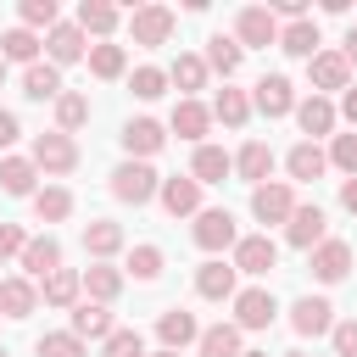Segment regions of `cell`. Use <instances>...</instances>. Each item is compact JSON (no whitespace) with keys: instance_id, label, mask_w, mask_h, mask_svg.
<instances>
[{"instance_id":"obj_11","label":"cell","mask_w":357,"mask_h":357,"mask_svg":"<svg viewBox=\"0 0 357 357\" xmlns=\"http://www.w3.org/2000/svg\"><path fill=\"white\" fill-rule=\"evenodd\" d=\"M45 50H50V67H73V61H84V56H89V45H84V28H78V22H56V28L45 33Z\"/></svg>"},{"instance_id":"obj_53","label":"cell","mask_w":357,"mask_h":357,"mask_svg":"<svg viewBox=\"0 0 357 357\" xmlns=\"http://www.w3.org/2000/svg\"><path fill=\"white\" fill-rule=\"evenodd\" d=\"M340 56H346V67H357V28H346V50Z\"/></svg>"},{"instance_id":"obj_2","label":"cell","mask_w":357,"mask_h":357,"mask_svg":"<svg viewBox=\"0 0 357 357\" xmlns=\"http://www.w3.org/2000/svg\"><path fill=\"white\" fill-rule=\"evenodd\" d=\"M234 45H240V50H268V45H279V17H273L268 6H245V11L234 17Z\"/></svg>"},{"instance_id":"obj_18","label":"cell","mask_w":357,"mask_h":357,"mask_svg":"<svg viewBox=\"0 0 357 357\" xmlns=\"http://www.w3.org/2000/svg\"><path fill=\"white\" fill-rule=\"evenodd\" d=\"M257 112H262V117H284V112H296V89H290L284 73L257 78Z\"/></svg>"},{"instance_id":"obj_45","label":"cell","mask_w":357,"mask_h":357,"mask_svg":"<svg viewBox=\"0 0 357 357\" xmlns=\"http://www.w3.org/2000/svg\"><path fill=\"white\" fill-rule=\"evenodd\" d=\"M128 89H134L139 100H156V95L167 89V73H162V67H134V78H128Z\"/></svg>"},{"instance_id":"obj_27","label":"cell","mask_w":357,"mask_h":357,"mask_svg":"<svg viewBox=\"0 0 357 357\" xmlns=\"http://www.w3.org/2000/svg\"><path fill=\"white\" fill-rule=\"evenodd\" d=\"M73 335H78V340H106V335H112V312H106L100 301H78V307H73Z\"/></svg>"},{"instance_id":"obj_52","label":"cell","mask_w":357,"mask_h":357,"mask_svg":"<svg viewBox=\"0 0 357 357\" xmlns=\"http://www.w3.org/2000/svg\"><path fill=\"white\" fill-rule=\"evenodd\" d=\"M340 206H346V212H357V178H346V184H340Z\"/></svg>"},{"instance_id":"obj_21","label":"cell","mask_w":357,"mask_h":357,"mask_svg":"<svg viewBox=\"0 0 357 357\" xmlns=\"http://www.w3.org/2000/svg\"><path fill=\"white\" fill-rule=\"evenodd\" d=\"M229 173H234V156L223 145H195V167H190L195 184H223Z\"/></svg>"},{"instance_id":"obj_3","label":"cell","mask_w":357,"mask_h":357,"mask_svg":"<svg viewBox=\"0 0 357 357\" xmlns=\"http://www.w3.org/2000/svg\"><path fill=\"white\" fill-rule=\"evenodd\" d=\"M39 173H73L78 167V145H73V134H61V128H50V134H39L33 139V156H28Z\"/></svg>"},{"instance_id":"obj_25","label":"cell","mask_w":357,"mask_h":357,"mask_svg":"<svg viewBox=\"0 0 357 357\" xmlns=\"http://www.w3.org/2000/svg\"><path fill=\"white\" fill-rule=\"evenodd\" d=\"M296 123H301V134H335V106L324 100V95H307V100H296Z\"/></svg>"},{"instance_id":"obj_19","label":"cell","mask_w":357,"mask_h":357,"mask_svg":"<svg viewBox=\"0 0 357 357\" xmlns=\"http://www.w3.org/2000/svg\"><path fill=\"white\" fill-rule=\"evenodd\" d=\"M33 307H39V290H33V279H22V273L0 279V318H28Z\"/></svg>"},{"instance_id":"obj_12","label":"cell","mask_w":357,"mask_h":357,"mask_svg":"<svg viewBox=\"0 0 357 357\" xmlns=\"http://www.w3.org/2000/svg\"><path fill=\"white\" fill-rule=\"evenodd\" d=\"M156 201H162L167 218H190V212H201V184H195L190 173H184V178H162Z\"/></svg>"},{"instance_id":"obj_48","label":"cell","mask_w":357,"mask_h":357,"mask_svg":"<svg viewBox=\"0 0 357 357\" xmlns=\"http://www.w3.org/2000/svg\"><path fill=\"white\" fill-rule=\"evenodd\" d=\"M329 340H335V357H357V318L335 324V329H329Z\"/></svg>"},{"instance_id":"obj_42","label":"cell","mask_w":357,"mask_h":357,"mask_svg":"<svg viewBox=\"0 0 357 357\" xmlns=\"http://www.w3.org/2000/svg\"><path fill=\"white\" fill-rule=\"evenodd\" d=\"M17 17H22V28H28V33H33V28H45V33H50V28L61 22V17H56V0H22V6H17Z\"/></svg>"},{"instance_id":"obj_24","label":"cell","mask_w":357,"mask_h":357,"mask_svg":"<svg viewBox=\"0 0 357 357\" xmlns=\"http://www.w3.org/2000/svg\"><path fill=\"white\" fill-rule=\"evenodd\" d=\"M22 95H28V100H56V95H61V67H50V61L22 67Z\"/></svg>"},{"instance_id":"obj_30","label":"cell","mask_w":357,"mask_h":357,"mask_svg":"<svg viewBox=\"0 0 357 357\" xmlns=\"http://www.w3.org/2000/svg\"><path fill=\"white\" fill-rule=\"evenodd\" d=\"M195 351H201V357H240L245 346H240V329H234V324H212V329H201Z\"/></svg>"},{"instance_id":"obj_1","label":"cell","mask_w":357,"mask_h":357,"mask_svg":"<svg viewBox=\"0 0 357 357\" xmlns=\"http://www.w3.org/2000/svg\"><path fill=\"white\" fill-rule=\"evenodd\" d=\"M156 190H162V178H156V167H151V162H123V167H112V195H117V201L145 206Z\"/></svg>"},{"instance_id":"obj_41","label":"cell","mask_w":357,"mask_h":357,"mask_svg":"<svg viewBox=\"0 0 357 357\" xmlns=\"http://www.w3.org/2000/svg\"><path fill=\"white\" fill-rule=\"evenodd\" d=\"M212 117H218V123H229V128H245V117H251V100H245L240 89H218V100H212Z\"/></svg>"},{"instance_id":"obj_15","label":"cell","mask_w":357,"mask_h":357,"mask_svg":"<svg viewBox=\"0 0 357 357\" xmlns=\"http://www.w3.org/2000/svg\"><path fill=\"white\" fill-rule=\"evenodd\" d=\"M346 273H351V245H346V240H324V245H312V279L340 284Z\"/></svg>"},{"instance_id":"obj_56","label":"cell","mask_w":357,"mask_h":357,"mask_svg":"<svg viewBox=\"0 0 357 357\" xmlns=\"http://www.w3.org/2000/svg\"><path fill=\"white\" fill-rule=\"evenodd\" d=\"M0 84H6V61H0Z\"/></svg>"},{"instance_id":"obj_54","label":"cell","mask_w":357,"mask_h":357,"mask_svg":"<svg viewBox=\"0 0 357 357\" xmlns=\"http://www.w3.org/2000/svg\"><path fill=\"white\" fill-rule=\"evenodd\" d=\"M151 357H184V351H151Z\"/></svg>"},{"instance_id":"obj_5","label":"cell","mask_w":357,"mask_h":357,"mask_svg":"<svg viewBox=\"0 0 357 357\" xmlns=\"http://www.w3.org/2000/svg\"><path fill=\"white\" fill-rule=\"evenodd\" d=\"M240 234H234V212H223V206H206V212H195V245L201 251H229Z\"/></svg>"},{"instance_id":"obj_13","label":"cell","mask_w":357,"mask_h":357,"mask_svg":"<svg viewBox=\"0 0 357 357\" xmlns=\"http://www.w3.org/2000/svg\"><path fill=\"white\" fill-rule=\"evenodd\" d=\"M17 262H22V279H39V284H45V279L61 268V245H56L50 234H39V240H28V245H22V257H17Z\"/></svg>"},{"instance_id":"obj_22","label":"cell","mask_w":357,"mask_h":357,"mask_svg":"<svg viewBox=\"0 0 357 357\" xmlns=\"http://www.w3.org/2000/svg\"><path fill=\"white\" fill-rule=\"evenodd\" d=\"M206 128H212V112H206L201 100H178V106H173V134H178V139L206 145Z\"/></svg>"},{"instance_id":"obj_39","label":"cell","mask_w":357,"mask_h":357,"mask_svg":"<svg viewBox=\"0 0 357 357\" xmlns=\"http://www.w3.org/2000/svg\"><path fill=\"white\" fill-rule=\"evenodd\" d=\"M167 84H178V89H184V100H190V95L206 84V61H201V56H178V61L167 67Z\"/></svg>"},{"instance_id":"obj_58","label":"cell","mask_w":357,"mask_h":357,"mask_svg":"<svg viewBox=\"0 0 357 357\" xmlns=\"http://www.w3.org/2000/svg\"><path fill=\"white\" fill-rule=\"evenodd\" d=\"M0 357H11V351H6V346H0Z\"/></svg>"},{"instance_id":"obj_31","label":"cell","mask_w":357,"mask_h":357,"mask_svg":"<svg viewBox=\"0 0 357 357\" xmlns=\"http://www.w3.org/2000/svg\"><path fill=\"white\" fill-rule=\"evenodd\" d=\"M39 33H28V28H11V33H0V61H22V67H33L39 61Z\"/></svg>"},{"instance_id":"obj_34","label":"cell","mask_w":357,"mask_h":357,"mask_svg":"<svg viewBox=\"0 0 357 357\" xmlns=\"http://www.w3.org/2000/svg\"><path fill=\"white\" fill-rule=\"evenodd\" d=\"M84 251H89V257H117V251H123V229H117L112 218H95V223L84 229Z\"/></svg>"},{"instance_id":"obj_49","label":"cell","mask_w":357,"mask_h":357,"mask_svg":"<svg viewBox=\"0 0 357 357\" xmlns=\"http://www.w3.org/2000/svg\"><path fill=\"white\" fill-rule=\"evenodd\" d=\"M22 245H28L22 223H0V262H6V257H22Z\"/></svg>"},{"instance_id":"obj_32","label":"cell","mask_w":357,"mask_h":357,"mask_svg":"<svg viewBox=\"0 0 357 357\" xmlns=\"http://www.w3.org/2000/svg\"><path fill=\"white\" fill-rule=\"evenodd\" d=\"M240 56H245V50H240L234 39L212 33V39H206V56H201V61H206V73H223V78H234V73H240Z\"/></svg>"},{"instance_id":"obj_44","label":"cell","mask_w":357,"mask_h":357,"mask_svg":"<svg viewBox=\"0 0 357 357\" xmlns=\"http://www.w3.org/2000/svg\"><path fill=\"white\" fill-rule=\"evenodd\" d=\"M128 273L151 284V279L162 273V245H134V251H128Z\"/></svg>"},{"instance_id":"obj_43","label":"cell","mask_w":357,"mask_h":357,"mask_svg":"<svg viewBox=\"0 0 357 357\" xmlns=\"http://www.w3.org/2000/svg\"><path fill=\"white\" fill-rule=\"evenodd\" d=\"M33 351H39V357H84V340H78L73 329H56V335H39Z\"/></svg>"},{"instance_id":"obj_50","label":"cell","mask_w":357,"mask_h":357,"mask_svg":"<svg viewBox=\"0 0 357 357\" xmlns=\"http://www.w3.org/2000/svg\"><path fill=\"white\" fill-rule=\"evenodd\" d=\"M17 134H22L17 112H0V151H6V145H17Z\"/></svg>"},{"instance_id":"obj_38","label":"cell","mask_w":357,"mask_h":357,"mask_svg":"<svg viewBox=\"0 0 357 357\" xmlns=\"http://www.w3.org/2000/svg\"><path fill=\"white\" fill-rule=\"evenodd\" d=\"M78 28L106 39V33L117 28V6H106V0H84V6H78Z\"/></svg>"},{"instance_id":"obj_28","label":"cell","mask_w":357,"mask_h":357,"mask_svg":"<svg viewBox=\"0 0 357 357\" xmlns=\"http://www.w3.org/2000/svg\"><path fill=\"white\" fill-rule=\"evenodd\" d=\"M284 167H290V178H301V184H312L324 167H329V156L312 145V139H301V145H290V156H284Z\"/></svg>"},{"instance_id":"obj_8","label":"cell","mask_w":357,"mask_h":357,"mask_svg":"<svg viewBox=\"0 0 357 357\" xmlns=\"http://www.w3.org/2000/svg\"><path fill=\"white\" fill-rule=\"evenodd\" d=\"M167 145V128L156 123V117H134V123H123V151H128V162H145V156H156Z\"/></svg>"},{"instance_id":"obj_4","label":"cell","mask_w":357,"mask_h":357,"mask_svg":"<svg viewBox=\"0 0 357 357\" xmlns=\"http://www.w3.org/2000/svg\"><path fill=\"white\" fill-rule=\"evenodd\" d=\"M251 212H257V223H290V212H296L290 184H284V178L257 184V190H251Z\"/></svg>"},{"instance_id":"obj_14","label":"cell","mask_w":357,"mask_h":357,"mask_svg":"<svg viewBox=\"0 0 357 357\" xmlns=\"http://www.w3.org/2000/svg\"><path fill=\"white\" fill-rule=\"evenodd\" d=\"M279 262V245L268 240V234H245V240H234V273H268Z\"/></svg>"},{"instance_id":"obj_23","label":"cell","mask_w":357,"mask_h":357,"mask_svg":"<svg viewBox=\"0 0 357 357\" xmlns=\"http://www.w3.org/2000/svg\"><path fill=\"white\" fill-rule=\"evenodd\" d=\"M307 73H312L318 89H346V78H351V67H346L340 50H318V56L307 61Z\"/></svg>"},{"instance_id":"obj_33","label":"cell","mask_w":357,"mask_h":357,"mask_svg":"<svg viewBox=\"0 0 357 357\" xmlns=\"http://www.w3.org/2000/svg\"><path fill=\"white\" fill-rule=\"evenodd\" d=\"M33 178H39V167L28 156H6L0 162V190L6 195H33Z\"/></svg>"},{"instance_id":"obj_10","label":"cell","mask_w":357,"mask_h":357,"mask_svg":"<svg viewBox=\"0 0 357 357\" xmlns=\"http://www.w3.org/2000/svg\"><path fill=\"white\" fill-rule=\"evenodd\" d=\"M128 33H134V45H167L173 39V11L167 6H139L128 17Z\"/></svg>"},{"instance_id":"obj_26","label":"cell","mask_w":357,"mask_h":357,"mask_svg":"<svg viewBox=\"0 0 357 357\" xmlns=\"http://www.w3.org/2000/svg\"><path fill=\"white\" fill-rule=\"evenodd\" d=\"M234 173H240L251 190H257V184H268V173H273V151H268L262 139H251V145L234 156Z\"/></svg>"},{"instance_id":"obj_46","label":"cell","mask_w":357,"mask_h":357,"mask_svg":"<svg viewBox=\"0 0 357 357\" xmlns=\"http://www.w3.org/2000/svg\"><path fill=\"white\" fill-rule=\"evenodd\" d=\"M100 357H145V340H139V329H112Z\"/></svg>"},{"instance_id":"obj_55","label":"cell","mask_w":357,"mask_h":357,"mask_svg":"<svg viewBox=\"0 0 357 357\" xmlns=\"http://www.w3.org/2000/svg\"><path fill=\"white\" fill-rule=\"evenodd\" d=\"M240 357H268V351H240Z\"/></svg>"},{"instance_id":"obj_57","label":"cell","mask_w":357,"mask_h":357,"mask_svg":"<svg viewBox=\"0 0 357 357\" xmlns=\"http://www.w3.org/2000/svg\"><path fill=\"white\" fill-rule=\"evenodd\" d=\"M284 357H307V351H284Z\"/></svg>"},{"instance_id":"obj_9","label":"cell","mask_w":357,"mask_h":357,"mask_svg":"<svg viewBox=\"0 0 357 357\" xmlns=\"http://www.w3.org/2000/svg\"><path fill=\"white\" fill-rule=\"evenodd\" d=\"M234 262H223V257H212V262H201L195 268V296L201 301H234Z\"/></svg>"},{"instance_id":"obj_17","label":"cell","mask_w":357,"mask_h":357,"mask_svg":"<svg viewBox=\"0 0 357 357\" xmlns=\"http://www.w3.org/2000/svg\"><path fill=\"white\" fill-rule=\"evenodd\" d=\"M156 335H162V351H184L190 340H201V324H195V312L167 307V312L156 318Z\"/></svg>"},{"instance_id":"obj_7","label":"cell","mask_w":357,"mask_h":357,"mask_svg":"<svg viewBox=\"0 0 357 357\" xmlns=\"http://www.w3.org/2000/svg\"><path fill=\"white\" fill-rule=\"evenodd\" d=\"M324 229H329V218H324V206L312 201V206H296V212H290V223H284V240H290L296 251H312V245H324V240H329Z\"/></svg>"},{"instance_id":"obj_16","label":"cell","mask_w":357,"mask_h":357,"mask_svg":"<svg viewBox=\"0 0 357 357\" xmlns=\"http://www.w3.org/2000/svg\"><path fill=\"white\" fill-rule=\"evenodd\" d=\"M290 329H296V335H329V329H335V307H329L324 296H301V301L290 307Z\"/></svg>"},{"instance_id":"obj_37","label":"cell","mask_w":357,"mask_h":357,"mask_svg":"<svg viewBox=\"0 0 357 357\" xmlns=\"http://www.w3.org/2000/svg\"><path fill=\"white\" fill-rule=\"evenodd\" d=\"M33 212H39V223H61L73 212V195L61 184H45V190H33Z\"/></svg>"},{"instance_id":"obj_47","label":"cell","mask_w":357,"mask_h":357,"mask_svg":"<svg viewBox=\"0 0 357 357\" xmlns=\"http://www.w3.org/2000/svg\"><path fill=\"white\" fill-rule=\"evenodd\" d=\"M329 162H335L346 178H357V134H335V145H329Z\"/></svg>"},{"instance_id":"obj_35","label":"cell","mask_w":357,"mask_h":357,"mask_svg":"<svg viewBox=\"0 0 357 357\" xmlns=\"http://www.w3.org/2000/svg\"><path fill=\"white\" fill-rule=\"evenodd\" d=\"M78 296H84V273L56 268V273L45 279V301H50V307H78Z\"/></svg>"},{"instance_id":"obj_6","label":"cell","mask_w":357,"mask_h":357,"mask_svg":"<svg viewBox=\"0 0 357 357\" xmlns=\"http://www.w3.org/2000/svg\"><path fill=\"white\" fill-rule=\"evenodd\" d=\"M279 318V301H273V290H234V329H268Z\"/></svg>"},{"instance_id":"obj_51","label":"cell","mask_w":357,"mask_h":357,"mask_svg":"<svg viewBox=\"0 0 357 357\" xmlns=\"http://www.w3.org/2000/svg\"><path fill=\"white\" fill-rule=\"evenodd\" d=\"M340 112H346V123H357V84H346V95H340Z\"/></svg>"},{"instance_id":"obj_20","label":"cell","mask_w":357,"mask_h":357,"mask_svg":"<svg viewBox=\"0 0 357 357\" xmlns=\"http://www.w3.org/2000/svg\"><path fill=\"white\" fill-rule=\"evenodd\" d=\"M318 45H324V39H318V22H312V17H301V22H284V28H279V50H284V56L312 61V56H318Z\"/></svg>"},{"instance_id":"obj_36","label":"cell","mask_w":357,"mask_h":357,"mask_svg":"<svg viewBox=\"0 0 357 357\" xmlns=\"http://www.w3.org/2000/svg\"><path fill=\"white\" fill-rule=\"evenodd\" d=\"M123 67H128V50L123 45H89V73L95 78H123Z\"/></svg>"},{"instance_id":"obj_40","label":"cell","mask_w":357,"mask_h":357,"mask_svg":"<svg viewBox=\"0 0 357 357\" xmlns=\"http://www.w3.org/2000/svg\"><path fill=\"white\" fill-rule=\"evenodd\" d=\"M84 123H89V100L73 95V89H61V95H56V128L73 134V128H84Z\"/></svg>"},{"instance_id":"obj_29","label":"cell","mask_w":357,"mask_h":357,"mask_svg":"<svg viewBox=\"0 0 357 357\" xmlns=\"http://www.w3.org/2000/svg\"><path fill=\"white\" fill-rule=\"evenodd\" d=\"M84 296H89V301H100V307H106V301H117V296H123V273H117V268H106V262L84 268Z\"/></svg>"}]
</instances>
